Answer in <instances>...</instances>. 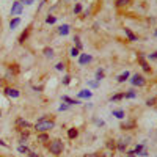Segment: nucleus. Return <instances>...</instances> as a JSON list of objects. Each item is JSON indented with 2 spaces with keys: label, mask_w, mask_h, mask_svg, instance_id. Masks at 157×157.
<instances>
[{
  "label": "nucleus",
  "mask_w": 157,
  "mask_h": 157,
  "mask_svg": "<svg viewBox=\"0 0 157 157\" xmlns=\"http://www.w3.org/2000/svg\"><path fill=\"white\" fill-rule=\"evenodd\" d=\"M54 127H55V121H52V120L38 121L35 124V130H36V132H47V130H52Z\"/></svg>",
  "instance_id": "nucleus-1"
},
{
  "label": "nucleus",
  "mask_w": 157,
  "mask_h": 157,
  "mask_svg": "<svg viewBox=\"0 0 157 157\" xmlns=\"http://www.w3.org/2000/svg\"><path fill=\"white\" fill-rule=\"evenodd\" d=\"M63 149H64V145H63V141L61 140H52L50 143H49V151L54 154V155H60L61 152H63Z\"/></svg>",
  "instance_id": "nucleus-2"
},
{
  "label": "nucleus",
  "mask_w": 157,
  "mask_h": 157,
  "mask_svg": "<svg viewBox=\"0 0 157 157\" xmlns=\"http://www.w3.org/2000/svg\"><path fill=\"white\" fill-rule=\"evenodd\" d=\"M130 83H132L134 86H145L146 80H145V77H143L141 74H134L132 78H130Z\"/></svg>",
  "instance_id": "nucleus-3"
},
{
  "label": "nucleus",
  "mask_w": 157,
  "mask_h": 157,
  "mask_svg": "<svg viewBox=\"0 0 157 157\" xmlns=\"http://www.w3.org/2000/svg\"><path fill=\"white\" fill-rule=\"evenodd\" d=\"M130 143V137H126V138H121L120 141H116V149L120 152H126V148Z\"/></svg>",
  "instance_id": "nucleus-4"
},
{
  "label": "nucleus",
  "mask_w": 157,
  "mask_h": 157,
  "mask_svg": "<svg viewBox=\"0 0 157 157\" xmlns=\"http://www.w3.org/2000/svg\"><path fill=\"white\" fill-rule=\"evenodd\" d=\"M138 61H140V64H141V68H143V71H145V72H151V66H149V63L146 61L145 55H141V54H138Z\"/></svg>",
  "instance_id": "nucleus-5"
},
{
  "label": "nucleus",
  "mask_w": 157,
  "mask_h": 157,
  "mask_svg": "<svg viewBox=\"0 0 157 157\" xmlns=\"http://www.w3.org/2000/svg\"><path fill=\"white\" fill-rule=\"evenodd\" d=\"M91 60H93V57L88 55V54H80V55H78V64H80V66H83V64H88Z\"/></svg>",
  "instance_id": "nucleus-6"
},
{
  "label": "nucleus",
  "mask_w": 157,
  "mask_h": 157,
  "mask_svg": "<svg viewBox=\"0 0 157 157\" xmlns=\"http://www.w3.org/2000/svg\"><path fill=\"white\" fill-rule=\"evenodd\" d=\"M5 94L6 96H10V98H13V99H16V98H19V90H16V88H5Z\"/></svg>",
  "instance_id": "nucleus-7"
},
{
  "label": "nucleus",
  "mask_w": 157,
  "mask_h": 157,
  "mask_svg": "<svg viewBox=\"0 0 157 157\" xmlns=\"http://www.w3.org/2000/svg\"><path fill=\"white\" fill-rule=\"evenodd\" d=\"M22 6H24V3L16 2L14 5H13V8H11V16H14V14H21V13H22Z\"/></svg>",
  "instance_id": "nucleus-8"
},
{
  "label": "nucleus",
  "mask_w": 157,
  "mask_h": 157,
  "mask_svg": "<svg viewBox=\"0 0 157 157\" xmlns=\"http://www.w3.org/2000/svg\"><path fill=\"white\" fill-rule=\"evenodd\" d=\"M129 77H130V72H129V71H126V72H123V74L118 75L116 80H118V83H124L126 80H129Z\"/></svg>",
  "instance_id": "nucleus-9"
},
{
  "label": "nucleus",
  "mask_w": 157,
  "mask_h": 157,
  "mask_svg": "<svg viewBox=\"0 0 157 157\" xmlns=\"http://www.w3.org/2000/svg\"><path fill=\"white\" fill-rule=\"evenodd\" d=\"M91 96H93V93H91L90 90H82L80 93H78V99H90Z\"/></svg>",
  "instance_id": "nucleus-10"
},
{
  "label": "nucleus",
  "mask_w": 157,
  "mask_h": 157,
  "mask_svg": "<svg viewBox=\"0 0 157 157\" xmlns=\"http://www.w3.org/2000/svg\"><path fill=\"white\" fill-rule=\"evenodd\" d=\"M58 33H60V35H63V36H66V35L69 33V25H68V24L60 25V27H58Z\"/></svg>",
  "instance_id": "nucleus-11"
},
{
  "label": "nucleus",
  "mask_w": 157,
  "mask_h": 157,
  "mask_svg": "<svg viewBox=\"0 0 157 157\" xmlns=\"http://www.w3.org/2000/svg\"><path fill=\"white\" fill-rule=\"evenodd\" d=\"M129 5H130V0H116L115 2L116 8H124V6H129Z\"/></svg>",
  "instance_id": "nucleus-12"
},
{
  "label": "nucleus",
  "mask_w": 157,
  "mask_h": 157,
  "mask_svg": "<svg viewBox=\"0 0 157 157\" xmlns=\"http://www.w3.org/2000/svg\"><path fill=\"white\" fill-rule=\"evenodd\" d=\"M143 151H145V143H140V145H137V146H135V149H134L132 152H134L135 155H141V152H143Z\"/></svg>",
  "instance_id": "nucleus-13"
},
{
  "label": "nucleus",
  "mask_w": 157,
  "mask_h": 157,
  "mask_svg": "<svg viewBox=\"0 0 157 157\" xmlns=\"http://www.w3.org/2000/svg\"><path fill=\"white\" fill-rule=\"evenodd\" d=\"M112 115H113V116H116L118 120H124V118H126L124 110H113V112H112Z\"/></svg>",
  "instance_id": "nucleus-14"
},
{
  "label": "nucleus",
  "mask_w": 157,
  "mask_h": 157,
  "mask_svg": "<svg viewBox=\"0 0 157 157\" xmlns=\"http://www.w3.org/2000/svg\"><path fill=\"white\" fill-rule=\"evenodd\" d=\"M38 141H39V143H47V141H49V135H47L46 132H39Z\"/></svg>",
  "instance_id": "nucleus-15"
},
{
  "label": "nucleus",
  "mask_w": 157,
  "mask_h": 157,
  "mask_svg": "<svg viewBox=\"0 0 157 157\" xmlns=\"http://www.w3.org/2000/svg\"><path fill=\"white\" fill-rule=\"evenodd\" d=\"M105 146H107V149H109V151H115V149H116V141L110 138V140H107Z\"/></svg>",
  "instance_id": "nucleus-16"
},
{
  "label": "nucleus",
  "mask_w": 157,
  "mask_h": 157,
  "mask_svg": "<svg viewBox=\"0 0 157 157\" xmlns=\"http://www.w3.org/2000/svg\"><path fill=\"white\" fill-rule=\"evenodd\" d=\"M124 33H126V36H127L129 41H137V36L130 32V29H124Z\"/></svg>",
  "instance_id": "nucleus-17"
},
{
  "label": "nucleus",
  "mask_w": 157,
  "mask_h": 157,
  "mask_svg": "<svg viewBox=\"0 0 157 157\" xmlns=\"http://www.w3.org/2000/svg\"><path fill=\"white\" fill-rule=\"evenodd\" d=\"M77 135H78V132H77V129H74V127L68 129V138L74 140V138H77Z\"/></svg>",
  "instance_id": "nucleus-18"
},
{
  "label": "nucleus",
  "mask_w": 157,
  "mask_h": 157,
  "mask_svg": "<svg viewBox=\"0 0 157 157\" xmlns=\"http://www.w3.org/2000/svg\"><path fill=\"white\" fill-rule=\"evenodd\" d=\"M135 127V121H127V123H123L121 124V129L127 130V129H134Z\"/></svg>",
  "instance_id": "nucleus-19"
},
{
  "label": "nucleus",
  "mask_w": 157,
  "mask_h": 157,
  "mask_svg": "<svg viewBox=\"0 0 157 157\" xmlns=\"http://www.w3.org/2000/svg\"><path fill=\"white\" fill-rule=\"evenodd\" d=\"M61 99H63V102H68L69 105H74V104H80V101H75V99H71L69 96H63Z\"/></svg>",
  "instance_id": "nucleus-20"
},
{
  "label": "nucleus",
  "mask_w": 157,
  "mask_h": 157,
  "mask_svg": "<svg viewBox=\"0 0 157 157\" xmlns=\"http://www.w3.org/2000/svg\"><path fill=\"white\" fill-rule=\"evenodd\" d=\"M16 123H17L19 126H22L24 129H25V127H27V129H29V127H32V124H30L29 121H25V120H22V118H19V120H17Z\"/></svg>",
  "instance_id": "nucleus-21"
},
{
  "label": "nucleus",
  "mask_w": 157,
  "mask_h": 157,
  "mask_svg": "<svg viewBox=\"0 0 157 157\" xmlns=\"http://www.w3.org/2000/svg\"><path fill=\"white\" fill-rule=\"evenodd\" d=\"M19 24H21V19H19V17H14V19H11V22H10V29H16Z\"/></svg>",
  "instance_id": "nucleus-22"
},
{
  "label": "nucleus",
  "mask_w": 157,
  "mask_h": 157,
  "mask_svg": "<svg viewBox=\"0 0 157 157\" xmlns=\"http://www.w3.org/2000/svg\"><path fill=\"white\" fill-rule=\"evenodd\" d=\"M135 96H137V93H135L134 90H129L127 93H124V99H134Z\"/></svg>",
  "instance_id": "nucleus-23"
},
{
  "label": "nucleus",
  "mask_w": 157,
  "mask_h": 157,
  "mask_svg": "<svg viewBox=\"0 0 157 157\" xmlns=\"http://www.w3.org/2000/svg\"><path fill=\"white\" fill-rule=\"evenodd\" d=\"M121 99H124V93H118V94H113V96L110 98V101H112V102L121 101Z\"/></svg>",
  "instance_id": "nucleus-24"
},
{
  "label": "nucleus",
  "mask_w": 157,
  "mask_h": 157,
  "mask_svg": "<svg viewBox=\"0 0 157 157\" xmlns=\"http://www.w3.org/2000/svg\"><path fill=\"white\" fill-rule=\"evenodd\" d=\"M74 44H75V47H77L78 50H82V47H83V46H82V43H80V38H78L77 35L74 36Z\"/></svg>",
  "instance_id": "nucleus-25"
},
{
  "label": "nucleus",
  "mask_w": 157,
  "mask_h": 157,
  "mask_svg": "<svg viewBox=\"0 0 157 157\" xmlns=\"http://www.w3.org/2000/svg\"><path fill=\"white\" fill-rule=\"evenodd\" d=\"M69 55L75 58V57H78V55H80V50H78L77 47H72V49H71V52H69Z\"/></svg>",
  "instance_id": "nucleus-26"
},
{
  "label": "nucleus",
  "mask_w": 157,
  "mask_h": 157,
  "mask_svg": "<svg viewBox=\"0 0 157 157\" xmlns=\"http://www.w3.org/2000/svg\"><path fill=\"white\" fill-rule=\"evenodd\" d=\"M102 78H104V71L102 69H98L96 71V82H101Z\"/></svg>",
  "instance_id": "nucleus-27"
},
{
  "label": "nucleus",
  "mask_w": 157,
  "mask_h": 157,
  "mask_svg": "<svg viewBox=\"0 0 157 157\" xmlns=\"http://www.w3.org/2000/svg\"><path fill=\"white\" fill-rule=\"evenodd\" d=\"M44 55H46L47 58H52V57H54V50L49 49V47H46V49H44Z\"/></svg>",
  "instance_id": "nucleus-28"
},
{
  "label": "nucleus",
  "mask_w": 157,
  "mask_h": 157,
  "mask_svg": "<svg viewBox=\"0 0 157 157\" xmlns=\"http://www.w3.org/2000/svg\"><path fill=\"white\" fill-rule=\"evenodd\" d=\"M27 36H29V29H25V32H24V33L19 36V43L22 44V43L25 41V38H27Z\"/></svg>",
  "instance_id": "nucleus-29"
},
{
  "label": "nucleus",
  "mask_w": 157,
  "mask_h": 157,
  "mask_svg": "<svg viewBox=\"0 0 157 157\" xmlns=\"http://www.w3.org/2000/svg\"><path fill=\"white\" fill-rule=\"evenodd\" d=\"M17 151H19V152H22V154H29V152H30V149H29L27 146H24V145H21V146L17 148Z\"/></svg>",
  "instance_id": "nucleus-30"
},
{
  "label": "nucleus",
  "mask_w": 157,
  "mask_h": 157,
  "mask_svg": "<svg viewBox=\"0 0 157 157\" xmlns=\"http://www.w3.org/2000/svg\"><path fill=\"white\" fill-rule=\"evenodd\" d=\"M82 13V5L80 3H75V6H74V14H80Z\"/></svg>",
  "instance_id": "nucleus-31"
},
{
  "label": "nucleus",
  "mask_w": 157,
  "mask_h": 157,
  "mask_svg": "<svg viewBox=\"0 0 157 157\" xmlns=\"http://www.w3.org/2000/svg\"><path fill=\"white\" fill-rule=\"evenodd\" d=\"M99 157H113V151H105V152H104V154H101Z\"/></svg>",
  "instance_id": "nucleus-32"
},
{
  "label": "nucleus",
  "mask_w": 157,
  "mask_h": 157,
  "mask_svg": "<svg viewBox=\"0 0 157 157\" xmlns=\"http://www.w3.org/2000/svg\"><path fill=\"white\" fill-rule=\"evenodd\" d=\"M55 21H57V17H55V16H49V17L46 19V22H47V24H55Z\"/></svg>",
  "instance_id": "nucleus-33"
},
{
  "label": "nucleus",
  "mask_w": 157,
  "mask_h": 157,
  "mask_svg": "<svg viewBox=\"0 0 157 157\" xmlns=\"http://www.w3.org/2000/svg\"><path fill=\"white\" fill-rule=\"evenodd\" d=\"M69 82H71V77L69 75H64L63 77V85H69Z\"/></svg>",
  "instance_id": "nucleus-34"
},
{
  "label": "nucleus",
  "mask_w": 157,
  "mask_h": 157,
  "mask_svg": "<svg viewBox=\"0 0 157 157\" xmlns=\"http://www.w3.org/2000/svg\"><path fill=\"white\" fill-rule=\"evenodd\" d=\"M55 69H57V71H63V69H64V63H57V64H55Z\"/></svg>",
  "instance_id": "nucleus-35"
},
{
  "label": "nucleus",
  "mask_w": 157,
  "mask_h": 157,
  "mask_svg": "<svg viewBox=\"0 0 157 157\" xmlns=\"http://www.w3.org/2000/svg\"><path fill=\"white\" fill-rule=\"evenodd\" d=\"M154 104H155V98H151V99H148V101H146V105H149V107H151V105H154Z\"/></svg>",
  "instance_id": "nucleus-36"
},
{
  "label": "nucleus",
  "mask_w": 157,
  "mask_h": 157,
  "mask_svg": "<svg viewBox=\"0 0 157 157\" xmlns=\"http://www.w3.org/2000/svg\"><path fill=\"white\" fill-rule=\"evenodd\" d=\"M148 58H149V60H157V50H155V52H152V54H149V55H148Z\"/></svg>",
  "instance_id": "nucleus-37"
},
{
  "label": "nucleus",
  "mask_w": 157,
  "mask_h": 157,
  "mask_svg": "<svg viewBox=\"0 0 157 157\" xmlns=\"http://www.w3.org/2000/svg\"><path fill=\"white\" fill-rule=\"evenodd\" d=\"M69 109V104H61V105H60V110L63 112V110H68Z\"/></svg>",
  "instance_id": "nucleus-38"
},
{
  "label": "nucleus",
  "mask_w": 157,
  "mask_h": 157,
  "mask_svg": "<svg viewBox=\"0 0 157 157\" xmlns=\"http://www.w3.org/2000/svg\"><path fill=\"white\" fill-rule=\"evenodd\" d=\"M83 157H99V154H96V152H90V154H83Z\"/></svg>",
  "instance_id": "nucleus-39"
},
{
  "label": "nucleus",
  "mask_w": 157,
  "mask_h": 157,
  "mask_svg": "<svg viewBox=\"0 0 157 157\" xmlns=\"http://www.w3.org/2000/svg\"><path fill=\"white\" fill-rule=\"evenodd\" d=\"M21 135H22V137H25V138H29V130H22Z\"/></svg>",
  "instance_id": "nucleus-40"
},
{
  "label": "nucleus",
  "mask_w": 157,
  "mask_h": 157,
  "mask_svg": "<svg viewBox=\"0 0 157 157\" xmlns=\"http://www.w3.org/2000/svg\"><path fill=\"white\" fill-rule=\"evenodd\" d=\"M27 155H29V157H39V155H38L36 152H33V151H30V152H29Z\"/></svg>",
  "instance_id": "nucleus-41"
},
{
  "label": "nucleus",
  "mask_w": 157,
  "mask_h": 157,
  "mask_svg": "<svg viewBox=\"0 0 157 157\" xmlns=\"http://www.w3.org/2000/svg\"><path fill=\"white\" fill-rule=\"evenodd\" d=\"M88 85L93 86V88H96V86H98V82H88Z\"/></svg>",
  "instance_id": "nucleus-42"
},
{
  "label": "nucleus",
  "mask_w": 157,
  "mask_h": 157,
  "mask_svg": "<svg viewBox=\"0 0 157 157\" xmlns=\"http://www.w3.org/2000/svg\"><path fill=\"white\" fill-rule=\"evenodd\" d=\"M35 2V0H25V5H32Z\"/></svg>",
  "instance_id": "nucleus-43"
},
{
  "label": "nucleus",
  "mask_w": 157,
  "mask_h": 157,
  "mask_svg": "<svg viewBox=\"0 0 157 157\" xmlns=\"http://www.w3.org/2000/svg\"><path fill=\"white\" fill-rule=\"evenodd\" d=\"M19 2H21V3H25V0H19Z\"/></svg>",
  "instance_id": "nucleus-44"
},
{
  "label": "nucleus",
  "mask_w": 157,
  "mask_h": 157,
  "mask_svg": "<svg viewBox=\"0 0 157 157\" xmlns=\"http://www.w3.org/2000/svg\"><path fill=\"white\" fill-rule=\"evenodd\" d=\"M155 36H157V30H155Z\"/></svg>",
  "instance_id": "nucleus-45"
},
{
  "label": "nucleus",
  "mask_w": 157,
  "mask_h": 157,
  "mask_svg": "<svg viewBox=\"0 0 157 157\" xmlns=\"http://www.w3.org/2000/svg\"><path fill=\"white\" fill-rule=\"evenodd\" d=\"M0 82H2V78H0Z\"/></svg>",
  "instance_id": "nucleus-46"
}]
</instances>
